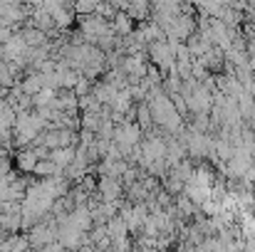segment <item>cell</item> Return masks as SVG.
<instances>
[{"label":"cell","instance_id":"cell-3","mask_svg":"<svg viewBox=\"0 0 255 252\" xmlns=\"http://www.w3.org/2000/svg\"><path fill=\"white\" fill-rule=\"evenodd\" d=\"M149 52H151V60H154V65H156L159 70L171 72V70L176 67V50H173V45H171V42L156 40V42H151Z\"/></svg>","mask_w":255,"mask_h":252},{"label":"cell","instance_id":"cell-5","mask_svg":"<svg viewBox=\"0 0 255 252\" xmlns=\"http://www.w3.org/2000/svg\"><path fill=\"white\" fill-rule=\"evenodd\" d=\"M37 161H40V154L37 151H22V154H17V166L22 168V170H35Z\"/></svg>","mask_w":255,"mask_h":252},{"label":"cell","instance_id":"cell-6","mask_svg":"<svg viewBox=\"0 0 255 252\" xmlns=\"http://www.w3.org/2000/svg\"><path fill=\"white\" fill-rule=\"evenodd\" d=\"M114 30H117V32H124V35H129V30H131V22H129V17H127L124 12H117V17H114Z\"/></svg>","mask_w":255,"mask_h":252},{"label":"cell","instance_id":"cell-4","mask_svg":"<svg viewBox=\"0 0 255 252\" xmlns=\"http://www.w3.org/2000/svg\"><path fill=\"white\" fill-rule=\"evenodd\" d=\"M99 190H102L104 203H117V198H119V193H122V185H119L117 175H104L102 183H99Z\"/></svg>","mask_w":255,"mask_h":252},{"label":"cell","instance_id":"cell-1","mask_svg":"<svg viewBox=\"0 0 255 252\" xmlns=\"http://www.w3.org/2000/svg\"><path fill=\"white\" fill-rule=\"evenodd\" d=\"M149 109H151L154 124H159V126H164L169 131L181 129V109L173 104V99H171L166 91H156L154 89V96H151Z\"/></svg>","mask_w":255,"mask_h":252},{"label":"cell","instance_id":"cell-2","mask_svg":"<svg viewBox=\"0 0 255 252\" xmlns=\"http://www.w3.org/2000/svg\"><path fill=\"white\" fill-rule=\"evenodd\" d=\"M141 141V126L139 124H122L119 129H114V144L119 146L122 154L136 149Z\"/></svg>","mask_w":255,"mask_h":252}]
</instances>
